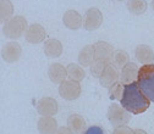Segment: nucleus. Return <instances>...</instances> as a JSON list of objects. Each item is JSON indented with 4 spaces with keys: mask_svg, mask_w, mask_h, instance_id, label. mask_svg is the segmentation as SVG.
Returning <instances> with one entry per match:
<instances>
[{
    "mask_svg": "<svg viewBox=\"0 0 154 134\" xmlns=\"http://www.w3.org/2000/svg\"><path fill=\"white\" fill-rule=\"evenodd\" d=\"M138 67L136 64L133 62H128L126 66H124L121 68V72H120V81L124 85L126 84H130L132 82H134V79L137 78L138 76Z\"/></svg>",
    "mask_w": 154,
    "mask_h": 134,
    "instance_id": "obj_13",
    "label": "nucleus"
},
{
    "mask_svg": "<svg viewBox=\"0 0 154 134\" xmlns=\"http://www.w3.org/2000/svg\"><path fill=\"white\" fill-rule=\"evenodd\" d=\"M21 52H22V49H21L20 44L16 43V42H9L3 48L2 57H3L4 61L12 64V62H16V61L20 60Z\"/></svg>",
    "mask_w": 154,
    "mask_h": 134,
    "instance_id": "obj_7",
    "label": "nucleus"
},
{
    "mask_svg": "<svg viewBox=\"0 0 154 134\" xmlns=\"http://www.w3.org/2000/svg\"><path fill=\"white\" fill-rule=\"evenodd\" d=\"M136 59L138 62L143 64V65H150L154 62V52L152 50L150 46L146 45V44H141L136 48Z\"/></svg>",
    "mask_w": 154,
    "mask_h": 134,
    "instance_id": "obj_14",
    "label": "nucleus"
},
{
    "mask_svg": "<svg viewBox=\"0 0 154 134\" xmlns=\"http://www.w3.org/2000/svg\"><path fill=\"white\" fill-rule=\"evenodd\" d=\"M112 134H133V130L127 127V126H119V127H115L114 133Z\"/></svg>",
    "mask_w": 154,
    "mask_h": 134,
    "instance_id": "obj_26",
    "label": "nucleus"
},
{
    "mask_svg": "<svg viewBox=\"0 0 154 134\" xmlns=\"http://www.w3.org/2000/svg\"><path fill=\"white\" fill-rule=\"evenodd\" d=\"M57 110H59V106L54 98L44 97L37 103V111L42 116H54L56 115Z\"/></svg>",
    "mask_w": 154,
    "mask_h": 134,
    "instance_id": "obj_9",
    "label": "nucleus"
},
{
    "mask_svg": "<svg viewBox=\"0 0 154 134\" xmlns=\"http://www.w3.org/2000/svg\"><path fill=\"white\" fill-rule=\"evenodd\" d=\"M95 60V51H94V45H86L79 55V62L83 67L91 66Z\"/></svg>",
    "mask_w": 154,
    "mask_h": 134,
    "instance_id": "obj_19",
    "label": "nucleus"
},
{
    "mask_svg": "<svg viewBox=\"0 0 154 134\" xmlns=\"http://www.w3.org/2000/svg\"><path fill=\"white\" fill-rule=\"evenodd\" d=\"M152 6H153V10H154V0H153V3H152Z\"/></svg>",
    "mask_w": 154,
    "mask_h": 134,
    "instance_id": "obj_30",
    "label": "nucleus"
},
{
    "mask_svg": "<svg viewBox=\"0 0 154 134\" xmlns=\"http://www.w3.org/2000/svg\"><path fill=\"white\" fill-rule=\"evenodd\" d=\"M137 83L146 97L154 103V64L140 67Z\"/></svg>",
    "mask_w": 154,
    "mask_h": 134,
    "instance_id": "obj_2",
    "label": "nucleus"
},
{
    "mask_svg": "<svg viewBox=\"0 0 154 134\" xmlns=\"http://www.w3.org/2000/svg\"><path fill=\"white\" fill-rule=\"evenodd\" d=\"M120 103L121 106L132 115L143 113L150 106V100L141 90L137 82H132L124 87V94Z\"/></svg>",
    "mask_w": 154,
    "mask_h": 134,
    "instance_id": "obj_1",
    "label": "nucleus"
},
{
    "mask_svg": "<svg viewBox=\"0 0 154 134\" xmlns=\"http://www.w3.org/2000/svg\"><path fill=\"white\" fill-rule=\"evenodd\" d=\"M48 76L53 83L55 84H61L67 78V70L61 64H53L49 67Z\"/></svg>",
    "mask_w": 154,
    "mask_h": 134,
    "instance_id": "obj_11",
    "label": "nucleus"
},
{
    "mask_svg": "<svg viewBox=\"0 0 154 134\" xmlns=\"http://www.w3.org/2000/svg\"><path fill=\"white\" fill-rule=\"evenodd\" d=\"M44 54L51 59L59 57L63 54V44L57 39H47L44 42Z\"/></svg>",
    "mask_w": 154,
    "mask_h": 134,
    "instance_id": "obj_17",
    "label": "nucleus"
},
{
    "mask_svg": "<svg viewBox=\"0 0 154 134\" xmlns=\"http://www.w3.org/2000/svg\"><path fill=\"white\" fill-rule=\"evenodd\" d=\"M111 64L116 68H122L128 64V54L124 50H115L111 56Z\"/></svg>",
    "mask_w": 154,
    "mask_h": 134,
    "instance_id": "obj_22",
    "label": "nucleus"
},
{
    "mask_svg": "<svg viewBox=\"0 0 154 134\" xmlns=\"http://www.w3.org/2000/svg\"><path fill=\"white\" fill-rule=\"evenodd\" d=\"M59 94L65 100H76L81 94V85L79 82L72 79L65 81L59 87Z\"/></svg>",
    "mask_w": 154,
    "mask_h": 134,
    "instance_id": "obj_5",
    "label": "nucleus"
},
{
    "mask_svg": "<svg viewBox=\"0 0 154 134\" xmlns=\"http://www.w3.org/2000/svg\"><path fill=\"white\" fill-rule=\"evenodd\" d=\"M119 1H122V0H119Z\"/></svg>",
    "mask_w": 154,
    "mask_h": 134,
    "instance_id": "obj_31",
    "label": "nucleus"
},
{
    "mask_svg": "<svg viewBox=\"0 0 154 134\" xmlns=\"http://www.w3.org/2000/svg\"><path fill=\"white\" fill-rule=\"evenodd\" d=\"M47 37V32L44 29L43 26H41L39 23H33L31 26H28V29L25 34L26 40L31 44H39L42 42H44Z\"/></svg>",
    "mask_w": 154,
    "mask_h": 134,
    "instance_id": "obj_8",
    "label": "nucleus"
},
{
    "mask_svg": "<svg viewBox=\"0 0 154 134\" xmlns=\"http://www.w3.org/2000/svg\"><path fill=\"white\" fill-rule=\"evenodd\" d=\"M103 23V13L97 7H91L86 11L83 17V27L87 31L98 29Z\"/></svg>",
    "mask_w": 154,
    "mask_h": 134,
    "instance_id": "obj_6",
    "label": "nucleus"
},
{
    "mask_svg": "<svg viewBox=\"0 0 154 134\" xmlns=\"http://www.w3.org/2000/svg\"><path fill=\"white\" fill-rule=\"evenodd\" d=\"M67 127L72 134H83L86 132V121L80 115L73 113L67 118Z\"/></svg>",
    "mask_w": 154,
    "mask_h": 134,
    "instance_id": "obj_15",
    "label": "nucleus"
},
{
    "mask_svg": "<svg viewBox=\"0 0 154 134\" xmlns=\"http://www.w3.org/2000/svg\"><path fill=\"white\" fill-rule=\"evenodd\" d=\"M133 134H147V132H144L142 129H134L133 130Z\"/></svg>",
    "mask_w": 154,
    "mask_h": 134,
    "instance_id": "obj_29",
    "label": "nucleus"
},
{
    "mask_svg": "<svg viewBox=\"0 0 154 134\" xmlns=\"http://www.w3.org/2000/svg\"><path fill=\"white\" fill-rule=\"evenodd\" d=\"M108 118L112 126L119 127V126L126 124L130 121L131 116H130V112L125 110L122 106L118 104H111L108 110Z\"/></svg>",
    "mask_w": 154,
    "mask_h": 134,
    "instance_id": "obj_4",
    "label": "nucleus"
},
{
    "mask_svg": "<svg viewBox=\"0 0 154 134\" xmlns=\"http://www.w3.org/2000/svg\"><path fill=\"white\" fill-rule=\"evenodd\" d=\"M147 1L146 0H128L127 1V9L133 15H142L147 10Z\"/></svg>",
    "mask_w": 154,
    "mask_h": 134,
    "instance_id": "obj_23",
    "label": "nucleus"
},
{
    "mask_svg": "<svg viewBox=\"0 0 154 134\" xmlns=\"http://www.w3.org/2000/svg\"><path fill=\"white\" fill-rule=\"evenodd\" d=\"M83 134H104V132H103V129H102L100 127H98V126H92V127H89L88 129H86V132H85Z\"/></svg>",
    "mask_w": 154,
    "mask_h": 134,
    "instance_id": "obj_27",
    "label": "nucleus"
},
{
    "mask_svg": "<svg viewBox=\"0 0 154 134\" xmlns=\"http://www.w3.org/2000/svg\"><path fill=\"white\" fill-rule=\"evenodd\" d=\"M63 22L69 29H79L83 25V18L76 10H67L64 13Z\"/></svg>",
    "mask_w": 154,
    "mask_h": 134,
    "instance_id": "obj_12",
    "label": "nucleus"
},
{
    "mask_svg": "<svg viewBox=\"0 0 154 134\" xmlns=\"http://www.w3.org/2000/svg\"><path fill=\"white\" fill-rule=\"evenodd\" d=\"M124 84L121 82H116L114 83L110 88H109V98L111 100H121L122 94H124Z\"/></svg>",
    "mask_w": 154,
    "mask_h": 134,
    "instance_id": "obj_25",
    "label": "nucleus"
},
{
    "mask_svg": "<svg viewBox=\"0 0 154 134\" xmlns=\"http://www.w3.org/2000/svg\"><path fill=\"white\" fill-rule=\"evenodd\" d=\"M94 51H95V59H104L110 60L112 56V46L106 42H97L94 44Z\"/></svg>",
    "mask_w": 154,
    "mask_h": 134,
    "instance_id": "obj_18",
    "label": "nucleus"
},
{
    "mask_svg": "<svg viewBox=\"0 0 154 134\" xmlns=\"http://www.w3.org/2000/svg\"><path fill=\"white\" fill-rule=\"evenodd\" d=\"M67 77L72 81H76V82H80L82 81L85 77H86V72L82 67H80L79 65L76 64H70L67 67Z\"/></svg>",
    "mask_w": 154,
    "mask_h": 134,
    "instance_id": "obj_21",
    "label": "nucleus"
},
{
    "mask_svg": "<svg viewBox=\"0 0 154 134\" xmlns=\"http://www.w3.org/2000/svg\"><path fill=\"white\" fill-rule=\"evenodd\" d=\"M111 64L110 60H104V59H95L94 62L91 65V73L94 76V77H100L102 72L105 70V67Z\"/></svg>",
    "mask_w": 154,
    "mask_h": 134,
    "instance_id": "obj_24",
    "label": "nucleus"
},
{
    "mask_svg": "<svg viewBox=\"0 0 154 134\" xmlns=\"http://www.w3.org/2000/svg\"><path fill=\"white\" fill-rule=\"evenodd\" d=\"M38 130L41 134H54L57 130V122L51 116H43L38 121Z\"/></svg>",
    "mask_w": 154,
    "mask_h": 134,
    "instance_id": "obj_16",
    "label": "nucleus"
},
{
    "mask_svg": "<svg viewBox=\"0 0 154 134\" xmlns=\"http://www.w3.org/2000/svg\"><path fill=\"white\" fill-rule=\"evenodd\" d=\"M28 29L27 20L23 16H14L11 20H9L3 26V33L6 38L12 40H16L21 38L23 34H26Z\"/></svg>",
    "mask_w": 154,
    "mask_h": 134,
    "instance_id": "obj_3",
    "label": "nucleus"
},
{
    "mask_svg": "<svg viewBox=\"0 0 154 134\" xmlns=\"http://www.w3.org/2000/svg\"><path fill=\"white\" fill-rule=\"evenodd\" d=\"M54 134H72V132L69 129V127H60Z\"/></svg>",
    "mask_w": 154,
    "mask_h": 134,
    "instance_id": "obj_28",
    "label": "nucleus"
},
{
    "mask_svg": "<svg viewBox=\"0 0 154 134\" xmlns=\"http://www.w3.org/2000/svg\"><path fill=\"white\" fill-rule=\"evenodd\" d=\"M119 73H118V70L112 64H109L105 70L102 72L100 77H99V82L103 87L105 88H110L114 83H116L118 79H119Z\"/></svg>",
    "mask_w": 154,
    "mask_h": 134,
    "instance_id": "obj_10",
    "label": "nucleus"
},
{
    "mask_svg": "<svg viewBox=\"0 0 154 134\" xmlns=\"http://www.w3.org/2000/svg\"><path fill=\"white\" fill-rule=\"evenodd\" d=\"M14 5L9 0H2L0 1V21L2 23H6L9 20L14 17Z\"/></svg>",
    "mask_w": 154,
    "mask_h": 134,
    "instance_id": "obj_20",
    "label": "nucleus"
}]
</instances>
